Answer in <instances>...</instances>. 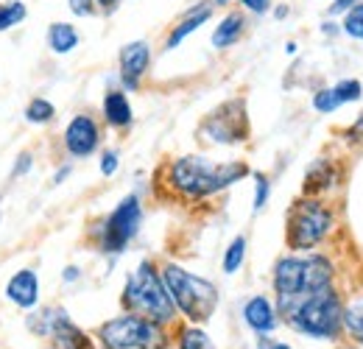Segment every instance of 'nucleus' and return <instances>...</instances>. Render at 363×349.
I'll return each mask as SVG.
<instances>
[{
	"instance_id": "44",
	"label": "nucleus",
	"mask_w": 363,
	"mask_h": 349,
	"mask_svg": "<svg viewBox=\"0 0 363 349\" xmlns=\"http://www.w3.org/2000/svg\"><path fill=\"white\" fill-rule=\"evenodd\" d=\"M0 223H3V213H0Z\"/></svg>"
},
{
	"instance_id": "29",
	"label": "nucleus",
	"mask_w": 363,
	"mask_h": 349,
	"mask_svg": "<svg viewBox=\"0 0 363 349\" xmlns=\"http://www.w3.org/2000/svg\"><path fill=\"white\" fill-rule=\"evenodd\" d=\"M118 168H121V154L115 148H104L101 157H98V171H101V176L104 179H112V176L118 174Z\"/></svg>"
},
{
	"instance_id": "33",
	"label": "nucleus",
	"mask_w": 363,
	"mask_h": 349,
	"mask_svg": "<svg viewBox=\"0 0 363 349\" xmlns=\"http://www.w3.org/2000/svg\"><path fill=\"white\" fill-rule=\"evenodd\" d=\"M318 31H321L327 40H335V37H341V20H335V17H324V20L318 23Z\"/></svg>"
},
{
	"instance_id": "15",
	"label": "nucleus",
	"mask_w": 363,
	"mask_h": 349,
	"mask_svg": "<svg viewBox=\"0 0 363 349\" xmlns=\"http://www.w3.org/2000/svg\"><path fill=\"white\" fill-rule=\"evenodd\" d=\"M246 31H249V14L243 9H227L213 26L210 45L213 50H229L246 37Z\"/></svg>"
},
{
	"instance_id": "31",
	"label": "nucleus",
	"mask_w": 363,
	"mask_h": 349,
	"mask_svg": "<svg viewBox=\"0 0 363 349\" xmlns=\"http://www.w3.org/2000/svg\"><path fill=\"white\" fill-rule=\"evenodd\" d=\"M31 168H34V154L31 151H23V154H17V160H14V168H11V179H23V176L31 174Z\"/></svg>"
},
{
	"instance_id": "12",
	"label": "nucleus",
	"mask_w": 363,
	"mask_h": 349,
	"mask_svg": "<svg viewBox=\"0 0 363 349\" xmlns=\"http://www.w3.org/2000/svg\"><path fill=\"white\" fill-rule=\"evenodd\" d=\"M216 17V3L213 0H196L193 6H187L179 17L171 23L165 40H162V50H177L182 43H187V37H193L196 31H201L207 23H213Z\"/></svg>"
},
{
	"instance_id": "28",
	"label": "nucleus",
	"mask_w": 363,
	"mask_h": 349,
	"mask_svg": "<svg viewBox=\"0 0 363 349\" xmlns=\"http://www.w3.org/2000/svg\"><path fill=\"white\" fill-rule=\"evenodd\" d=\"M341 34L344 37H350V40H355V43H363V14L361 11H347L344 17H341Z\"/></svg>"
},
{
	"instance_id": "1",
	"label": "nucleus",
	"mask_w": 363,
	"mask_h": 349,
	"mask_svg": "<svg viewBox=\"0 0 363 349\" xmlns=\"http://www.w3.org/2000/svg\"><path fill=\"white\" fill-rule=\"evenodd\" d=\"M246 176H252V168L243 160L216 162L204 154H184L168 160L160 168L157 182L165 184V190L179 201H204L243 182Z\"/></svg>"
},
{
	"instance_id": "45",
	"label": "nucleus",
	"mask_w": 363,
	"mask_h": 349,
	"mask_svg": "<svg viewBox=\"0 0 363 349\" xmlns=\"http://www.w3.org/2000/svg\"><path fill=\"white\" fill-rule=\"evenodd\" d=\"M358 3H361V0H358Z\"/></svg>"
},
{
	"instance_id": "38",
	"label": "nucleus",
	"mask_w": 363,
	"mask_h": 349,
	"mask_svg": "<svg viewBox=\"0 0 363 349\" xmlns=\"http://www.w3.org/2000/svg\"><path fill=\"white\" fill-rule=\"evenodd\" d=\"M272 14H274V20H277V23H282V20H288L291 6H288V3H277V6L272 9Z\"/></svg>"
},
{
	"instance_id": "41",
	"label": "nucleus",
	"mask_w": 363,
	"mask_h": 349,
	"mask_svg": "<svg viewBox=\"0 0 363 349\" xmlns=\"http://www.w3.org/2000/svg\"><path fill=\"white\" fill-rule=\"evenodd\" d=\"M213 3H216V9H218V6H221V9H229V6L238 3V0H213Z\"/></svg>"
},
{
	"instance_id": "7",
	"label": "nucleus",
	"mask_w": 363,
	"mask_h": 349,
	"mask_svg": "<svg viewBox=\"0 0 363 349\" xmlns=\"http://www.w3.org/2000/svg\"><path fill=\"white\" fill-rule=\"evenodd\" d=\"M143 226V199L137 193L123 196L115 210L90 226L92 246L106 257H121Z\"/></svg>"
},
{
	"instance_id": "11",
	"label": "nucleus",
	"mask_w": 363,
	"mask_h": 349,
	"mask_svg": "<svg viewBox=\"0 0 363 349\" xmlns=\"http://www.w3.org/2000/svg\"><path fill=\"white\" fill-rule=\"evenodd\" d=\"M154 62V50L148 40H132L118 50V84L123 92H137L148 76Z\"/></svg>"
},
{
	"instance_id": "34",
	"label": "nucleus",
	"mask_w": 363,
	"mask_h": 349,
	"mask_svg": "<svg viewBox=\"0 0 363 349\" xmlns=\"http://www.w3.org/2000/svg\"><path fill=\"white\" fill-rule=\"evenodd\" d=\"M257 349H294L285 341H277L272 336H257Z\"/></svg>"
},
{
	"instance_id": "10",
	"label": "nucleus",
	"mask_w": 363,
	"mask_h": 349,
	"mask_svg": "<svg viewBox=\"0 0 363 349\" xmlns=\"http://www.w3.org/2000/svg\"><path fill=\"white\" fill-rule=\"evenodd\" d=\"M101 143H104V129H101L98 118L90 112L73 115L62 131V148L73 160H87L92 154H98Z\"/></svg>"
},
{
	"instance_id": "24",
	"label": "nucleus",
	"mask_w": 363,
	"mask_h": 349,
	"mask_svg": "<svg viewBox=\"0 0 363 349\" xmlns=\"http://www.w3.org/2000/svg\"><path fill=\"white\" fill-rule=\"evenodd\" d=\"M28 17V6L23 0H0V34L23 26Z\"/></svg>"
},
{
	"instance_id": "6",
	"label": "nucleus",
	"mask_w": 363,
	"mask_h": 349,
	"mask_svg": "<svg viewBox=\"0 0 363 349\" xmlns=\"http://www.w3.org/2000/svg\"><path fill=\"white\" fill-rule=\"evenodd\" d=\"M338 226L335 210L321 196H302L288 207L285 216V246L288 252H316Z\"/></svg>"
},
{
	"instance_id": "9",
	"label": "nucleus",
	"mask_w": 363,
	"mask_h": 349,
	"mask_svg": "<svg viewBox=\"0 0 363 349\" xmlns=\"http://www.w3.org/2000/svg\"><path fill=\"white\" fill-rule=\"evenodd\" d=\"M249 115H246V101L243 98H232L227 104H221L218 109H213L210 115L201 118L199 123V140L204 145H238L249 140Z\"/></svg>"
},
{
	"instance_id": "21",
	"label": "nucleus",
	"mask_w": 363,
	"mask_h": 349,
	"mask_svg": "<svg viewBox=\"0 0 363 349\" xmlns=\"http://www.w3.org/2000/svg\"><path fill=\"white\" fill-rule=\"evenodd\" d=\"M177 349H218L213 344V338L201 330V324H190L184 321L177 327Z\"/></svg>"
},
{
	"instance_id": "23",
	"label": "nucleus",
	"mask_w": 363,
	"mask_h": 349,
	"mask_svg": "<svg viewBox=\"0 0 363 349\" xmlns=\"http://www.w3.org/2000/svg\"><path fill=\"white\" fill-rule=\"evenodd\" d=\"M26 121H28L31 126H48V123H53V121H56V106H53V101H48L43 95L31 98V101L26 104Z\"/></svg>"
},
{
	"instance_id": "20",
	"label": "nucleus",
	"mask_w": 363,
	"mask_h": 349,
	"mask_svg": "<svg viewBox=\"0 0 363 349\" xmlns=\"http://www.w3.org/2000/svg\"><path fill=\"white\" fill-rule=\"evenodd\" d=\"M344 336L363 347V288L344 299Z\"/></svg>"
},
{
	"instance_id": "42",
	"label": "nucleus",
	"mask_w": 363,
	"mask_h": 349,
	"mask_svg": "<svg viewBox=\"0 0 363 349\" xmlns=\"http://www.w3.org/2000/svg\"><path fill=\"white\" fill-rule=\"evenodd\" d=\"M355 11H361V14H363V0L358 3V6H355Z\"/></svg>"
},
{
	"instance_id": "3",
	"label": "nucleus",
	"mask_w": 363,
	"mask_h": 349,
	"mask_svg": "<svg viewBox=\"0 0 363 349\" xmlns=\"http://www.w3.org/2000/svg\"><path fill=\"white\" fill-rule=\"evenodd\" d=\"M344 291L338 285H327L311 297L277 307L279 321H285L294 333L316 338V341H335L344 336Z\"/></svg>"
},
{
	"instance_id": "35",
	"label": "nucleus",
	"mask_w": 363,
	"mask_h": 349,
	"mask_svg": "<svg viewBox=\"0 0 363 349\" xmlns=\"http://www.w3.org/2000/svg\"><path fill=\"white\" fill-rule=\"evenodd\" d=\"M82 279V268L79 265H65L62 268V282L65 285H73V282H79Z\"/></svg>"
},
{
	"instance_id": "17",
	"label": "nucleus",
	"mask_w": 363,
	"mask_h": 349,
	"mask_svg": "<svg viewBox=\"0 0 363 349\" xmlns=\"http://www.w3.org/2000/svg\"><path fill=\"white\" fill-rule=\"evenodd\" d=\"M48 338H50V349H92L90 336L73 324V318L65 307L56 310V318H53Z\"/></svg>"
},
{
	"instance_id": "18",
	"label": "nucleus",
	"mask_w": 363,
	"mask_h": 349,
	"mask_svg": "<svg viewBox=\"0 0 363 349\" xmlns=\"http://www.w3.org/2000/svg\"><path fill=\"white\" fill-rule=\"evenodd\" d=\"M341 182V168L330 160V157H318L316 162L305 171V182H302V193L305 196H321L335 190Z\"/></svg>"
},
{
	"instance_id": "39",
	"label": "nucleus",
	"mask_w": 363,
	"mask_h": 349,
	"mask_svg": "<svg viewBox=\"0 0 363 349\" xmlns=\"http://www.w3.org/2000/svg\"><path fill=\"white\" fill-rule=\"evenodd\" d=\"M350 134H355V137H363V112L358 115V121L352 123V129H350Z\"/></svg>"
},
{
	"instance_id": "8",
	"label": "nucleus",
	"mask_w": 363,
	"mask_h": 349,
	"mask_svg": "<svg viewBox=\"0 0 363 349\" xmlns=\"http://www.w3.org/2000/svg\"><path fill=\"white\" fill-rule=\"evenodd\" d=\"M98 341L104 349H168L171 333L165 324L123 310L98 327Z\"/></svg>"
},
{
	"instance_id": "32",
	"label": "nucleus",
	"mask_w": 363,
	"mask_h": 349,
	"mask_svg": "<svg viewBox=\"0 0 363 349\" xmlns=\"http://www.w3.org/2000/svg\"><path fill=\"white\" fill-rule=\"evenodd\" d=\"M67 9H70V14H76V17H82V20L98 14L95 0H67Z\"/></svg>"
},
{
	"instance_id": "19",
	"label": "nucleus",
	"mask_w": 363,
	"mask_h": 349,
	"mask_svg": "<svg viewBox=\"0 0 363 349\" xmlns=\"http://www.w3.org/2000/svg\"><path fill=\"white\" fill-rule=\"evenodd\" d=\"M45 45L50 53H56V56H67V53H73V50L82 45V31H79L73 23H62V20H56V23L48 26Z\"/></svg>"
},
{
	"instance_id": "22",
	"label": "nucleus",
	"mask_w": 363,
	"mask_h": 349,
	"mask_svg": "<svg viewBox=\"0 0 363 349\" xmlns=\"http://www.w3.org/2000/svg\"><path fill=\"white\" fill-rule=\"evenodd\" d=\"M246 249H249L246 235H235V238L229 240V246L224 249V260H221V271H224L227 277L238 274V271L243 268V262H246Z\"/></svg>"
},
{
	"instance_id": "36",
	"label": "nucleus",
	"mask_w": 363,
	"mask_h": 349,
	"mask_svg": "<svg viewBox=\"0 0 363 349\" xmlns=\"http://www.w3.org/2000/svg\"><path fill=\"white\" fill-rule=\"evenodd\" d=\"M121 3H123V0H95V6H98V14H104V17L115 14V11L121 9Z\"/></svg>"
},
{
	"instance_id": "37",
	"label": "nucleus",
	"mask_w": 363,
	"mask_h": 349,
	"mask_svg": "<svg viewBox=\"0 0 363 349\" xmlns=\"http://www.w3.org/2000/svg\"><path fill=\"white\" fill-rule=\"evenodd\" d=\"M73 174V165L70 162H65V165H59L56 168V174H53V184H62V182H67V176Z\"/></svg>"
},
{
	"instance_id": "43",
	"label": "nucleus",
	"mask_w": 363,
	"mask_h": 349,
	"mask_svg": "<svg viewBox=\"0 0 363 349\" xmlns=\"http://www.w3.org/2000/svg\"><path fill=\"white\" fill-rule=\"evenodd\" d=\"M344 349H358V344H355V347H344Z\"/></svg>"
},
{
	"instance_id": "4",
	"label": "nucleus",
	"mask_w": 363,
	"mask_h": 349,
	"mask_svg": "<svg viewBox=\"0 0 363 349\" xmlns=\"http://www.w3.org/2000/svg\"><path fill=\"white\" fill-rule=\"evenodd\" d=\"M121 307L126 313L145 316V318L165 324V327L177 324V318H179V310H177L165 282H162L160 265L148 257L137 262L132 274H126V282L121 291Z\"/></svg>"
},
{
	"instance_id": "16",
	"label": "nucleus",
	"mask_w": 363,
	"mask_h": 349,
	"mask_svg": "<svg viewBox=\"0 0 363 349\" xmlns=\"http://www.w3.org/2000/svg\"><path fill=\"white\" fill-rule=\"evenodd\" d=\"M101 118L109 129L115 131H126L132 129L135 123V109H132V101H129V92H123L121 87H109L104 92V101H101Z\"/></svg>"
},
{
	"instance_id": "27",
	"label": "nucleus",
	"mask_w": 363,
	"mask_h": 349,
	"mask_svg": "<svg viewBox=\"0 0 363 349\" xmlns=\"http://www.w3.org/2000/svg\"><path fill=\"white\" fill-rule=\"evenodd\" d=\"M335 89V95L341 98V104L347 106V104H358L363 101V82L361 79H341V82H335L333 84Z\"/></svg>"
},
{
	"instance_id": "40",
	"label": "nucleus",
	"mask_w": 363,
	"mask_h": 349,
	"mask_svg": "<svg viewBox=\"0 0 363 349\" xmlns=\"http://www.w3.org/2000/svg\"><path fill=\"white\" fill-rule=\"evenodd\" d=\"M296 50H299L296 43H285V53H288V56H296Z\"/></svg>"
},
{
	"instance_id": "30",
	"label": "nucleus",
	"mask_w": 363,
	"mask_h": 349,
	"mask_svg": "<svg viewBox=\"0 0 363 349\" xmlns=\"http://www.w3.org/2000/svg\"><path fill=\"white\" fill-rule=\"evenodd\" d=\"M238 9H243L249 17H263L274 9V0H238Z\"/></svg>"
},
{
	"instance_id": "25",
	"label": "nucleus",
	"mask_w": 363,
	"mask_h": 349,
	"mask_svg": "<svg viewBox=\"0 0 363 349\" xmlns=\"http://www.w3.org/2000/svg\"><path fill=\"white\" fill-rule=\"evenodd\" d=\"M313 109H316L318 115H333V112H338L344 104H341V98L335 95V89L333 87H321L313 92Z\"/></svg>"
},
{
	"instance_id": "13",
	"label": "nucleus",
	"mask_w": 363,
	"mask_h": 349,
	"mask_svg": "<svg viewBox=\"0 0 363 349\" xmlns=\"http://www.w3.org/2000/svg\"><path fill=\"white\" fill-rule=\"evenodd\" d=\"M240 316L246 321V327L255 333V336H272L274 330L279 327V313H277V305L266 294H255L249 297L243 307H240Z\"/></svg>"
},
{
	"instance_id": "26",
	"label": "nucleus",
	"mask_w": 363,
	"mask_h": 349,
	"mask_svg": "<svg viewBox=\"0 0 363 349\" xmlns=\"http://www.w3.org/2000/svg\"><path fill=\"white\" fill-rule=\"evenodd\" d=\"M255 179V199H252V213H260V210H266V204H269V199H272V179L266 174H260V171H255L252 174Z\"/></svg>"
},
{
	"instance_id": "5",
	"label": "nucleus",
	"mask_w": 363,
	"mask_h": 349,
	"mask_svg": "<svg viewBox=\"0 0 363 349\" xmlns=\"http://www.w3.org/2000/svg\"><path fill=\"white\" fill-rule=\"evenodd\" d=\"M160 274H162V282H165V288H168V294H171V299H174V305L184 321L204 324L216 316L221 294L210 279L187 271L184 265L174 260L162 262Z\"/></svg>"
},
{
	"instance_id": "2",
	"label": "nucleus",
	"mask_w": 363,
	"mask_h": 349,
	"mask_svg": "<svg viewBox=\"0 0 363 349\" xmlns=\"http://www.w3.org/2000/svg\"><path fill=\"white\" fill-rule=\"evenodd\" d=\"M338 268L330 255L321 252H291L282 255L274 262L272 271V288H274V305L282 307L288 302H296L302 297H311L327 285H335Z\"/></svg>"
},
{
	"instance_id": "14",
	"label": "nucleus",
	"mask_w": 363,
	"mask_h": 349,
	"mask_svg": "<svg viewBox=\"0 0 363 349\" xmlns=\"http://www.w3.org/2000/svg\"><path fill=\"white\" fill-rule=\"evenodd\" d=\"M6 299L20 310H34L40 307V274L34 268H20L9 277L6 282Z\"/></svg>"
}]
</instances>
